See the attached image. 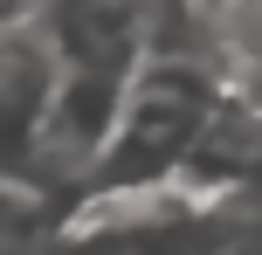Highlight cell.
I'll return each mask as SVG.
<instances>
[{
	"mask_svg": "<svg viewBox=\"0 0 262 255\" xmlns=\"http://www.w3.org/2000/svg\"><path fill=\"white\" fill-rule=\"evenodd\" d=\"M55 83H62V55L41 41L35 21L0 35V179H28L35 173Z\"/></svg>",
	"mask_w": 262,
	"mask_h": 255,
	"instance_id": "cell-1",
	"label": "cell"
},
{
	"mask_svg": "<svg viewBox=\"0 0 262 255\" xmlns=\"http://www.w3.org/2000/svg\"><path fill=\"white\" fill-rule=\"evenodd\" d=\"M28 21H35V0H0V35H14Z\"/></svg>",
	"mask_w": 262,
	"mask_h": 255,
	"instance_id": "cell-2",
	"label": "cell"
},
{
	"mask_svg": "<svg viewBox=\"0 0 262 255\" xmlns=\"http://www.w3.org/2000/svg\"><path fill=\"white\" fill-rule=\"evenodd\" d=\"M138 7H145V0H138Z\"/></svg>",
	"mask_w": 262,
	"mask_h": 255,
	"instance_id": "cell-3",
	"label": "cell"
}]
</instances>
